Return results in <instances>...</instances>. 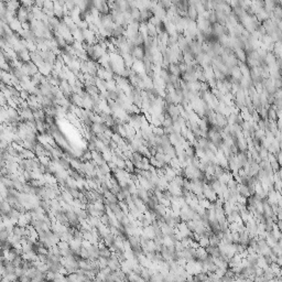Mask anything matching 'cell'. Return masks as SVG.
<instances>
[{
  "mask_svg": "<svg viewBox=\"0 0 282 282\" xmlns=\"http://www.w3.org/2000/svg\"><path fill=\"white\" fill-rule=\"evenodd\" d=\"M21 69H22V72H23V74H24V75L31 76V77H32L33 75H35L36 73L40 72V71H39V67H38V65H36L35 63H34V62H32V61L24 62V63L22 64V66H21Z\"/></svg>",
  "mask_w": 282,
  "mask_h": 282,
  "instance_id": "cell-1",
  "label": "cell"
},
{
  "mask_svg": "<svg viewBox=\"0 0 282 282\" xmlns=\"http://www.w3.org/2000/svg\"><path fill=\"white\" fill-rule=\"evenodd\" d=\"M32 10V8H25V7H20L18 11H17V19L21 23L29 21V11Z\"/></svg>",
  "mask_w": 282,
  "mask_h": 282,
  "instance_id": "cell-2",
  "label": "cell"
},
{
  "mask_svg": "<svg viewBox=\"0 0 282 282\" xmlns=\"http://www.w3.org/2000/svg\"><path fill=\"white\" fill-rule=\"evenodd\" d=\"M131 55L134 58V60H138V61H143L145 55V50L143 45H137L134 50L131 51Z\"/></svg>",
  "mask_w": 282,
  "mask_h": 282,
  "instance_id": "cell-3",
  "label": "cell"
},
{
  "mask_svg": "<svg viewBox=\"0 0 282 282\" xmlns=\"http://www.w3.org/2000/svg\"><path fill=\"white\" fill-rule=\"evenodd\" d=\"M199 17V13L197 11V8L196 6H193V4H190V7L188 9V18L192 21H196Z\"/></svg>",
  "mask_w": 282,
  "mask_h": 282,
  "instance_id": "cell-4",
  "label": "cell"
},
{
  "mask_svg": "<svg viewBox=\"0 0 282 282\" xmlns=\"http://www.w3.org/2000/svg\"><path fill=\"white\" fill-rule=\"evenodd\" d=\"M18 54V58L22 62H29L31 61V55H30V51L28 49H23V50L17 52Z\"/></svg>",
  "mask_w": 282,
  "mask_h": 282,
  "instance_id": "cell-5",
  "label": "cell"
},
{
  "mask_svg": "<svg viewBox=\"0 0 282 282\" xmlns=\"http://www.w3.org/2000/svg\"><path fill=\"white\" fill-rule=\"evenodd\" d=\"M9 27H10L11 29H12V31L15 33H20L23 30V28H22V23L20 21H19L18 19L16 18L15 20H12V21L9 23Z\"/></svg>",
  "mask_w": 282,
  "mask_h": 282,
  "instance_id": "cell-6",
  "label": "cell"
},
{
  "mask_svg": "<svg viewBox=\"0 0 282 282\" xmlns=\"http://www.w3.org/2000/svg\"><path fill=\"white\" fill-rule=\"evenodd\" d=\"M168 69H169V72L171 73V74H173V75H176L179 76V77H181V69H180V66H179V63H170L169 64V66H168Z\"/></svg>",
  "mask_w": 282,
  "mask_h": 282,
  "instance_id": "cell-7",
  "label": "cell"
},
{
  "mask_svg": "<svg viewBox=\"0 0 282 282\" xmlns=\"http://www.w3.org/2000/svg\"><path fill=\"white\" fill-rule=\"evenodd\" d=\"M278 110L273 107V106H270L268 108V120H272V121H277L278 120Z\"/></svg>",
  "mask_w": 282,
  "mask_h": 282,
  "instance_id": "cell-8",
  "label": "cell"
},
{
  "mask_svg": "<svg viewBox=\"0 0 282 282\" xmlns=\"http://www.w3.org/2000/svg\"><path fill=\"white\" fill-rule=\"evenodd\" d=\"M84 88L91 96H99V94H100V91L96 85H88V86H85Z\"/></svg>",
  "mask_w": 282,
  "mask_h": 282,
  "instance_id": "cell-9",
  "label": "cell"
},
{
  "mask_svg": "<svg viewBox=\"0 0 282 282\" xmlns=\"http://www.w3.org/2000/svg\"><path fill=\"white\" fill-rule=\"evenodd\" d=\"M7 4V9L11 11H18L21 7V2L20 0H13V1H10V2H6Z\"/></svg>",
  "mask_w": 282,
  "mask_h": 282,
  "instance_id": "cell-10",
  "label": "cell"
},
{
  "mask_svg": "<svg viewBox=\"0 0 282 282\" xmlns=\"http://www.w3.org/2000/svg\"><path fill=\"white\" fill-rule=\"evenodd\" d=\"M73 36L75 41H78V42H84V33L83 30H80V28L76 30L75 32H73Z\"/></svg>",
  "mask_w": 282,
  "mask_h": 282,
  "instance_id": "cell-11",
  "label": "cell"
},
{
  "mask_svg": "<svg viewBox=\"0 0 282 282\" xmlns=\"http://www.w3.org/2000/svg\"><path fill=\"white\" fill-rule=\"evenodd\" d=\"M99 255H100L101 257L110 258V256H111V250L109 249V247H108V246H105V247H103V248H100Z\"/></svg>",
  "mask_w": 282,
  "mask_h": 282,
  "instance_id": "cell-12",
  "label": "cell"
},
{
  "mask_svg": "<svg viewBox=\"0 0 282 282\" xmlns=\"http://www.w3.org/2000/svg\"><path fill=\"white\" fill-rule=\"evenodd\" d=\"M199 244L201 247L206 248L207 246H210V238H208V237H205V236H201V239L199 240Z\"/></svg>",
  "mask_w": 282,
  "mask_h": 282,
  "instance_id": "cell-13",
  "label": "cell"
},
{
  "mask_svg": "<svg viewBox=\"0 0 282 282\" xmlns=\"http://www.w3.org/2000/svg\"><path fill=\"white\" fill-rule=\"evenodd\" d=\"M30 93L28 91H25V89H22L21 92H20V96H21V98H23L24 100H28L30 97Z\"/></svg>",
  "mask_w": 282,
  "mask_h": 282,
  "instance_id": "cell-14",
  "label": "cell"
},
{
  "mask_svg": "<svg viewBox=\"0 0 282 282\" xmlns=\"http://www.w3.org/2000/svg\"><path fill=\"white\" fill-rule=\"evenodd\" d=\"M277 227H278L279 230L282 233V221H277Z\"/></svg>",
  "mask_w": 282,
  "mask_h": 282,
  "instance_id": "cell-15",
  "label": "cell"
},
{
  "mask_svg": "<svg viewBox=\"0 0 282 282\" xmlns=\"http://www.w3.org/2000/svg\"></svg>",
  "mask_w": 282,
  "mask_h": 282,
  "instance_id": "cell-16",
  "label": "cell"
}]
</instances>
